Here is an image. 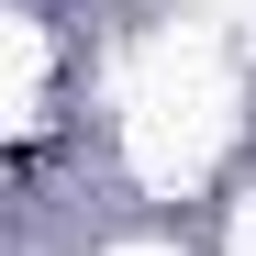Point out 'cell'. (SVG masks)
I'll return each mask as SVG.
<instances>
[]
</instances>
